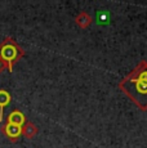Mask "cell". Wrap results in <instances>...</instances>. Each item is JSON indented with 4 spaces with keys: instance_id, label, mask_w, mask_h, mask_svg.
Listing matches in <instances>:
<instances>
[{
    "instance_id": "obj_1",
    "label": "cell",
    "mask_w": 147,
    "mask_h": 148,
    "mask_svg": "<svg viewBox=\"0 0 147 148\" xmlns=\"http://www.w3.org/2000/svg\"><path fill=\"white\" fill-rule=\"evenodd\" d=\"M139 73L133 72L132 77L121 84V88L125 89L126 94H129L137 102L138 106L147 108V63L142 62L138 66Z\"/></svg>"
},
{
    "instance_id": "obj_2",
    "label": "cell",
    "mask_w": 147,
    "mask_h": 148,
    "mask_svg": "<svg viewBox=\"0 0 147 148\" xmlns=\"http://www.w3.org/2000/svg\"><path fill=\"white\" fill-rule=\"evenodd\" d=\"M25 56V50L19 47L13 38L7 36L0 42V59L5 68L9 70V72L13 71V67L22 57Z\"/></svg>"
},
{
    "instance_id": "obj_3",
    "label": "cell",
    "mask_w": 147,
    "mask_h": 148,
    "mask_svg": "<svg viewBox=\"0 0 147 148\" xmlns=\"http://www.w3.org/2000/svg\"><path fill=\"white\" fill-rule=\"evenodd\" d=\"M0 130L5 135V138H8L10 142H17L22 135V126H17L13 124H8V122L0 125Z\"/></svg>"
},
{
    "instance_id": "obj_4",
    "label": "cell",
    "mask_w": 147,
    "mask_h": 148,
    "mask_svg": "<svg viewBox=\"0 0 147 148\" xmlns=\"http://www.w3.org/2000/svg\"><path fill=\"white\" fill-rule=\"evenodd\" d=\"M7 122L8 124L17 125V126H23V125L26 124V117H25V115L19 110H13L12 112L8 115Z\"/></svg>"
},
{
    "instance_id": "obj_5",
    "label": "cell",
    "mask_w": 147,
    "mask_h": 148,
    "mask_svg": "<svg viewBox=\"0 0 147 148\" xmlns=\"http://www.w3.org/2000/svg\"><path fill=\"white\" fill-rule=\"evenodd\" d=\"M12 101L9 92H7L5 89H0V124L4 121V107L8 106Z\"/></svg>"
},
{
    "instance_id": "obj_6",
    "label": "cell",
    "mask_w": 147,
    "mask_h": 148,
    "mask_svg": "<svg viewBox=\"0 0 147 148\" xmlns=\"http://www.w3.org/2000/svg\"><path fill=\"white\" fill-rule=\"evenodd\" d=\"M22 134L26 136L27 139H32L34 136L38 134V127H36V125L34 124V122L27 121L26 124L22 126Z\"/></svg>"
},
{
    "instance_id": "obj_7",
    "label": "cell",
    "mask_w": 147,
    "mask_h": 148,
    "mask_svg": "<svg viewBox=\"0 0 147 148\" xmlns=\"http://www.w3.org/2000/svg\"><path fill=\"white\" fill-rule=\"evenodd\" d=\"M75 21H76V23H78L81 28H85L87 26H89V25L92 23V18H90V16H89V14H87L85 12L79 14V16L76 17Z\"/></svg>"
},
{
    "instance_id": "obj_8",
    "label": "cell",
    "mask_w": 147,
    "mask_h": 148,
    "mask_svg": "<svg viewBox=\"0 0 147 148\" xmlns=\"http://www.w3.org/2000/svg\"><path fill=\"white\" fill-rule=\"evenodd\" d=\"M109 13L107 12H103L100 14V17H98V21L100 22H103V23H106V22H109Z\"/></svg>"
},
{
    "instance_id": "obj_9",
    "label": "cell",
    "mask_w": 147,
    "mask_h": 148,
    "mask_svg": "<svg viewBox=\"0 0 147 148\" xmlns=\"http://www.w3.org/2000/svg\"><path fill=\"white\" fill-rule=\"evenodd\" d=\"M4 64H3V62H1V59H0V73H1L3 72V71H4Z\"/></svg>"
}]
</instances>
